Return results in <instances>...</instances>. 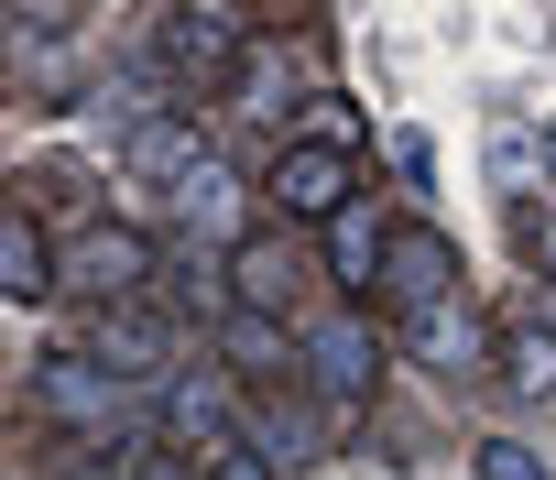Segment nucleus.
Instances as JSON below:
<instances>
[{
    "label": "nucleus",
    "mask_w": 556,
    "mask_h": 480,
    "mask_svg": "<svg viewBox=\"0 0 556 480\" xmlns=\"http://www.w3.org/2000/svg\"><path fill=\"white\" fill-rule=\"evenodd\" d=\"M153 66H164V77H186V88L229 77V66H240V12H229V0H186V12H153Z\"/></svg>",
    "instance_id": "nucleus-2"
},
{
    "label": "nucleus",
    "mask_w": 556,
    "mask_h": 480,
    "mask_svg": "<svg viewBox=\"0 0 556 480\" xmlns=\"http://www.w3.org/2000/svg\"><path fill=\"white\" fill-rule=\"evenodd\" d=\"M77 274H88L110 306H131V295H142V274H153V240H142V229H121V218H99V229H88V252H77Z\"/></svg>",
    "instance_id": "nucleus-9"
},
{
    "label": "nucleus",
    "mask_w": 556,
    "mask_h": 480,
    "mask_svg": "<svg viewBox=\"0 0 556 480\" xmlns=\"http://www.w3.org/2000/svg\"><path fill=\"white\" fill-rule=\"evenodd\" d=\"M66 480H110V469H66Z\"/></svg>",
    "instance_id": "nucleus-19"
},
{
    "label": "nucleus",
    "mask_w": 556,
    "mask_h": 480,
    "mask_svg": "<svg viewBox=\"0 0 556 480\" xmlns=\"http://www.w3.org/2000/svg\"><path fill=\"white\" fill-rule=\"evenodd\" d=\"M207 480H273V458H262V447H218V458H207Z\"/></svg>",
    "instance_id": "nucleus-17"
},
{
    "label": "nucleus",
    "mask_w": 556,
    "mask_h": 480,
    "mask_svg": "<svg viewBox=\"0 0 556 480\" xmlns=\"http://www.w3.org/2000/svg\"><path fill=\"white\" fill-rule=\"evenodd\" d=\"M545 164H556V131H545Z\"/></svg>",
    "instance_id": "nucleus-20"
},
{
    "label": "nucleus",
    "mask_w": 556,
    "mask_h": 480,
    "mask_svg": "<svg viewBox=\"0 0 556 480\" xmlns=\"http://www.w3.org/2000/svg\"><path fill=\"white\" fill-rule=\"evenodd\" d=\"M229 274H240V306H273V295L295 285V274H285V252H273V240H240V252H229Z\"/></svg>",
    "instance_id": "nucleus-14"
},
{
    "label": "nucleus",
    "mask_w": 556,
    "mask_h": 480,
    "mask_svg": "<svg viewBox=\"0 0 556 480\" xmlns=\"http://www.w3.org/2000/svg\"><path fill=\"white\" fill-rule=\"evenodd\" d=\"M121 480H186V458H131Z\"/></svg>",
    "instance_id": "nucleus-18"
},
{
    "label": "nucleus",
    "mask_w": 556,
    "mask_h": 480,
    "mask_svg": "<svg viewBox=\"0 0 556 480\" xmlns=\"http://www.w3.org/2000/svg\"><path fill=\"white\" fill-rule=\"evenodd\" d=\"M34 393H45L55 426H110V415H121V382H110L88 350H55V361L34 371Z\"/></svg>",
    "instance_id": "nucleus-8"
},
{
    "label": "nucleus",
    "mask_w": 556,
    "mask_h": 480,
    "mask_svg": "<svg viewBox=\"0 0 556 480\" xmlns=\"http://www.w3.org/2000/svg\"><path fill=\"white\" fill-rule=\"evenodd\" d=\"M371 371H382V350H371L361 317H317V328H306V382H317L328 404H361Z\"/></svg>",
    "instance_id": "nucleus-6"
},
{
    "label": "nucleus",
    "mask_w": 556,
    "mask_h": 480,
    "mask_svg": "<svg viewBox=\"0 0 556 480\" xmlns=\"http://www.w3.org/2000/svg\"><path fill=\"white\" fill-rule=\"evenodd\" d=\"M382 240H393V229H371V218L350 207V218L328 229V274H339V285H371V274H382Z\"/></svg>",
    "instance_id": "nucleus-13"
},
{
    "label": "nucleus",
    "mask_w": 556,
    "mask_h": 480,
    "mask_svg": "<svg viewBox=\"0 0 556 480\" xmlns=\"http://www.w3.org/2000/svg\"><path fill=\"white\" fill-rule=\"evenodd\" d=\"M164 426H175V447L197 437L207 458H218V447H240V437H229V404H218L207 382H175V404H164Z\"/></svg>",
    "instance_id": "nucleus-12"
},
{
    "label": "nucleus",
    "mask_w": 556,
    "mask_h": 480,
    "mask_svg": "<svg viewBox=\"0 0 556 480\" xmlns=\"http://www.w3.org/2000/svg\"><path fill=\"white\" fill-rule=\"evenodd\" d=\"M121 175H131V186H186V175H207V131H197V110H186V99L131 110V131H121Z\"/></svg>",
    "instance_id": "nucleus-3"
},
{
    "label": "nucleus",
    "mask_w": 556,
    "mask_h": 480,
    "mask_svg": "<svg viewBox=\"0 0 556 480\" xmlns=\"http://www.w3.org/2000/svg\"><path fill=\"white\" fill-rule=\"evenodd\" d=\"M404 317H426V306H458V252H447V240L426 229V218H404L393 240H382V274H371Z\"/></svg>",
    "instance_id": "nucleus-4"
},
{
    "label": "nucleus",
    "mask_w": 556,
    "mask_h": 480,
    "mask_svg": "<svg viewBox=\"0 0 556 480\" xmlns=\"http://www.w3.org/2000/svg\"><path fill=\"white\" fill-rule=\"evenodd\" d=\"M480 480H556V469H545L523 437H491V447H480Z\"/></svg>",
    "instance_id": "nucleus-16"
},
{
    "label": "nucleus",
    "mask_w": 556,
    "mask_h": 480,
    "mask_svg": "<svg viewBox=\"0 0 556 480\" xmlns=\"http://www.w3.org/2000/svg\"><path fill=\"white\" fill-rule=\"evenodd\" d=\"M164 350H175V339H164L153 306H99V317H88V361H99L110 382H153Z\"/></svg>",
    "instance_id": "nucleus-5"
},
{
    "label": "nucleus",
    "mask_w": 556,
    "mask_h": 480,
    "mask_svg": "<svg viewBox=\"0 0 556 480\" xmlns=\"http://www.w3.org/2000/svg\"><path fill=\"white\" fill-rule=\"evenodd\" d=\"M218 350H229L240 382H295V371H306V339L273 328V306H229V317H218Z\"/></svg>",
    "instance_id": "nucleus-7"
},
{
    "label": "nucleus",
    "mask_w": 556,
    "mask_h": 480,
    "mask_svg": "<svg viewBox=\"0 0 556 480\" xmlns=\"http://www.w3.org/2000/svg\"><path fill=\"white\" fill-rule=\"evenodd\" d=\"M0 295H12V306H45V295H55V240H45V218H0Z\"/></svg>",
    "instance_id": "nucleus-11"
},
{
    "label": "nucleus",
    "mask_w": 556,
    "mask_h": 480,
    "mask_svg": "<svg viewBox=\"0 0 556 480\" xmlns=\"http://www.w3.org/2000/svg\"><path fill=\"white\" fill-rule=\"evenodd\" d=\"M350 197H361V153L350 142H285V153H273V207H285V218L339 229Z\"/></svg>",
    "instance_id": "nucleus-1"
},
{
    "label": "nucleus",
    "mask_w": 556,
    "mask_h": 480,
    "mask_svg": "<svg viewBox=\"0 0 556 480\" xmlns=\"http://www.w3.org/2000/svg\"><path fill=\"white\" fill-rule=\"evenodd\" d=\"M404 350H415L426 371H480V361H491V339H480L469 306H426V317H404Z\"/></svg>",
    "instance_id": "nucleus-10"
},
{
    "label": "nucleus",
    "mask_w": 556,
    "mask_h": 480,
    "mask_svg": "<svg viewBox=\"0 0 556 480\" xmlns=\"http://www.w3.org/2000/svg\"><path fill=\"white\" fill-rule=\"evenodd\" d=\"M502 382H523V393H556V328H523V339L502 350Z\"/></svg>",
    "instance_id": "nucleus-15"
}]
</instances>
